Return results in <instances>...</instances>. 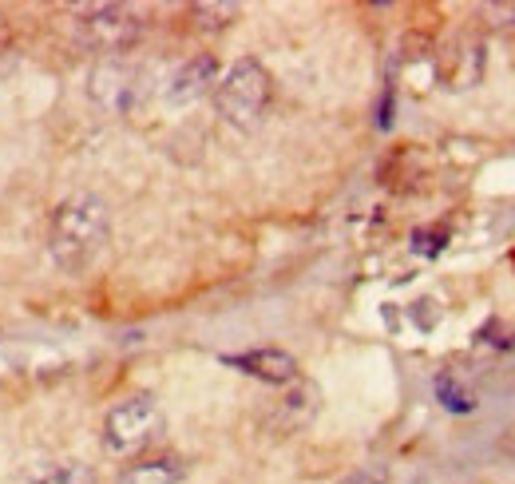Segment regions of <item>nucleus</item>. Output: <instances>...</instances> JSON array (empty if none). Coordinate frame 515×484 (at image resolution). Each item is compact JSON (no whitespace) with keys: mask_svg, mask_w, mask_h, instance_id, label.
<instances>
[{"mask_svg":"<svg viewBox=\"0 0 515 484\" xmlns=\"http://www.w3.org/2000/svg\"><path fill=\"white\" fill-rule=\"evenodd\" d=\"M179 481H183V465L179 461H143V465L127 469L119 484H179Z\"/></svg>","mask_w":515,"mask_h":484,"instance_id":"1a4fd4ad","label":"nucleus"},{"mask_svg":"<svg viewBox=\"0 0 515 484\" xmlns=\"http://www.w3.org/2000/svg\"><path fill=\"white\" fill-rule=\"evenodd\" d=\"M393 123V92H385V104H381V127Z\"/></svg>","mask_w":515,"mask_h":484,"instance_id":"4468645a","label":"nucleus"},{"mask_svg":"<svg viewBox=\"0 0 515 484\" xmlns=\"http://www.w3.org/2000/svg\"><path fill=\"white\" fill-rule=\"evenodd\" d=\"M88 96L96 100V108L111 116H127L139 100V72L119 64V60H103L88 76Z\"/></svg>","mask_w":515,"mask_h":484,"instance_id":"39448f33","label":"nucleus"},{"mask_svg":"<svg viewBox=\"0 0 515 484\" xmlns=\"http://www.w3.org/2000/svg\"><path fill=\"white\" fill-rule=\"evenodd\" d=\"M218 80V60L214 56H195L187 60L171 80H167V104H195L210 92Z\"/></svg>","mask_w":515,"mask_h":484,"instance_id":"423d86ee","label":"nucleus"},{"mask_svg":"<svg viewBox=\"0 0 515 484\" xmlns=\"http://www.w3.org/2000/svg\"><path fill=\"white\" fill-rule=\"evenodd\" d=\"M76 36L84 48L115 56V52H127L139 44L143 20L123 4H84L76 12Z\"/></svg>","mask_w":515,"mask_h":484,"instance_id":"20e7f679","label":"nucleus"},{"mask_svg":"<svg viewBox=\"0 0 515 484\" xmlns=\"http://www.w3.org/2000/svg\"><path fill=\"white\" fill-rule=\"evenodd\" d=\"M222 362L238 365L242 373L258 377V381H270V385H290L298 377V358L286 354V350H250V354H230Z\"/></svg>","mask_w":515,"mask_h":484,"instance_id":"0eeeda50","label":"nucleus"},{"mask_svg":"<svg viewBox=\"0 0 515 484\" xmlns=\"http://www.w3.org/2000/svg\"><path fill=\"white\" fill-rule=\"evenodd\" d=\"M444 242H448L444 231H416V235H412V250L424 254V258H436V254L444 250Z\"/></svg>","mask_w":515,"mask_h":484,"instance_id":"f8f14e48","label":"nucleus"},{"mask_svg":"<svg viewBox=\"0 0 515 484\" xmlns=\"http://www.w3.org/2000/svg\"><path fill=\"white\" fill-rule=\"evenodd\" d=\"M163 433V409L151 393H139V397H127L123 405H115L107 413V425H103V445L107 453L115 457H135L143 453L155 437Z\"/></svg>","mask_w":515,"mask_h":484,"instance_id":"7ed1b4c3","label":"nucleus"},{"mask_svg":"<svg viewBox=\"0 0 515 484\" xmlns=\"http://www.w3.org/2000/svg\"><path fill=\"white\" fill-rule=\"evenodd\" d=\"M107 207L96 195H72L56 207L52 215V231H48V250L56 258V266L64 270H84L107 242Z\"/></svg>","mask_w":515,"mask_h":484,"instance_id":"f257e3e1","label":"nucleus"},{"mask_svg":"<svg viewBox=\"0 0 515 484\" xmlns=\"http://www.w3.org/2000/svg\"><path fill=\"white\" fill-rule=\"evenodd\" d=\"M214 100H218V112H222V120L230 123V127L250 131V127L262 123V112L270 104V72L258 60L246 56V60H238L222 76Z\"/></svg>","mask_w":515,"mask_h":484,"instance_id":"f03ea898","label":"nucleus"},{"mask_svg":"<svg viewBox=\"0 0 515 484\" xmlns=\"http://www.w3.org/2000/svg\"><path fill=\"white\" fill-rule=\"evenodd\" d=\"M341 484H385L381 477H373V473H353V477H345Z\"/></svg>","mask_w":515,"mask_h":484,"instance_id":"2eb2a0df","label":"nucleus"},{"mask_svg":"<svg viewBox=\"0 0 515 484\" xmlns=\"http://www.w3.org/2000/svg\"><path fill=\"white\" fill-rule=\"evenodd\" d=\"M488 16H500L496 24H515V4H488Z\"/></svg>","mask_w":515,"mask_h":484,"instance_id":"ddd939ff","label":"nucleus"},{"mask_svg":"<svg viewBox=\"0 0 515 484\" xmlns=\"http://www.w3.org/2000/svg\"><path fill=\"white\" fill-rule=\"evenodd\" d=\"M436 401H440L448 413H472V409H476V397H472L452 373H440V377H436Z\"/></svg>","mask_w":515,"mask_h":484,"instance_id":"9d476101","label":"nucleus"},{"mask_svg":"<svg viewBox=\"0 0 515 484\" xmlns=\"http://www.w3.org/2000/svg\"><path fill=\"white\" fill-rule=\"evenodd\" d=\"M24 484H96V473L84 461H52V465L32 469Z\"/></svg>","mask_w":515,"mask_h":484,"instance_id":"6e6552de","label":"nucleus"},{"mask_svg":"<svg viewBox=\"0 0 515 484\" xmlns=\"http://www.w3.org/2000/svg\"><path fill=\"white\" fill-rule=\"evenodd\" d=\"M238 4H195L191 8V16H195V24L203 28V32H218V28H226L230 20H238Z\"/></svg>","mask_w":515,"mask_h":484,"instance_id":"9b49d317","label":"nucleus"}]
</instances>
